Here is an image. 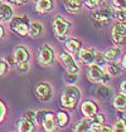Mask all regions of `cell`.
<instances>
[{"instance_id": "cell-5", "label": "cell", "mask_w": 126, "mask_h": 132, "mask_svg": "<svg viewBox=\"0 0 126 132\" xmlns=\"http://www.w3.org/2000/svg\"><path fill=\"white\" fill-rule=\"evenodd\" d=\"M32 21L27 15H19V16H13L10 20V30L17 33L20 37H25L28 35L29 31V27H30Z\"/></svg>"}, {"instance_id": "cell-15", "label": "cell", "mask_w": 126, "mask_h": 132, "mask_svg": "<svg viewBox=\"0 0 126 132\" xmlns=\"http://www.w3.org/2000/svg\"><path fill=\"white\" fill-rule=\"evenodd\" d=\"M121 53H122L121 47H119V45H112V47L106 48L105 51L102 52V55L105 57V59L107 62H116L119 58H120Z\"/></svg>"}, {"instance_id": "cell-16", "label": "cell", "mask_w": 126, "mask_h": 132, "mask_svg": "<svg viewBox=\"0 0 126 132\" xmlns=\"http://www.w3.org/2000/svg\"><path fill=\"white\" fill-rule=\"evenodd\" d=\"M64 44H66L67 52H68L69 54H72V55H77L78 52L83 48L82 42L80 40V39H77V38H68V39H66V43H64Z\"/></svg>"}, {"instance_id": "cell-20", "label": "cell", "mask_w": 126, "mask_h": 132, "mask_svg": "<svg viewBox=\"0 0 126 132\" xmlns=\"http://www.w3.org/2000/svg\"><path fill=\"white\" fill-rule=\"evenodd\" d=\"M54 114H56V122H57V127H59V128H66V127L69 125L71 118H69V114H68L67 112L58 111L57 113H54Z\"/></svg>"}, {"instance_id": "cell-32", "label": "cell", "mask_w": 126, "mask_h": 132, "mask_svg": "<svg viewBox=\"0 0 126 132\" xmlns=\"http://www.w3.org/2000/svg\"><path fill=\"white\" fill-rule=\"evenodd\" d=\"M17 65V69L19 73L21 74H25V73H28L29 69H30V67H29V63H19V64H15Z\"/></svg>"}, {"instance_id": "cell-12", "label": "cell", "mask_w": 126, "mask_h": 132, "mask_svg": "<svg viewBox=\"0 0 126 132\" xmlns=\"http://www.w3.org/2000/svg\"><path fill=\"white\" fill-rule=\"evenodd\" d=\"M81 112L84 117H93L96 113L100 112V108H98V104L96 103L92 100H86L81 103Z\"/></svg>"}, {"instance_id": "cell-34", "label": "cell", "mask_w": 126, "mask_h": 132, "mask_svg": "<svg viewBox=\"0 0 126 132\" xmlns=\"http://www.w3.org/2000/svg\"><path fill=\"white\" fill-rule=\"evenodd\" d=\"M6 106H5V103L0 100V123L5 120V116H6Z\"/></svg>"}, {"instance_id": "cell-8", "label": "cell", "mask_w": 126, "mask_h": 132, "mask_svg": "<svg viewBox=\"0 0 126 132\" xmlns=\"http://www.w3.org/2000/svg\"><path fill=\"white\" fill-rule=\"evenodd\" d=\"M58 59L66 69L67 73H80V65L77 64L76 59L73 58L72 54H69L67 51H61L58 54Z\"/></svg>"}, {"instance_id": "cell-2", "label": "cell", "mask_w": 126, "mask_h": 132, "mask_svg": "<svg viewBox=\"0 0 126 132\" xmlns=\"http://www.w3.org/2000/svg\"><path fill=\"white\" fill-rule=\"evenodd\" d=\"M81 89L76 84H68L61 93V106L64 110H74L81 101Z\"/></svg>"}, {"instance_id": "cell-37", "label": "cell", "mask_w": 126, "mask_h": 132, "mask_svg": "<svg viewBox=\"0 0 126 132\" xmlns=\"http://www.w3.org/2000/svg\"><path fill=\"white\" fill-rule=\"evenodd\" d=\"M29 0H8V3L10 4V3H13V4H17V5H23V4H25V3H28Z\"/></svg>"}, {"instance_id": "cell-22", "label": "cell", "mask_w": 126, "mask_h": 132, "mask_svg": "<svg viewBox=\"0 0 126 132\" xmlns=\"http://www.w3.org/2000/svg\"><path fill=\"white\" fill-rule=\"evenodd\" d=\"M112 106L120 112L126 111V96L125 94H122V93L116 94L115 97H114V100H112Z\"/></svg>"}, {"instance_id": "cell-14", "label": "cell", "mask_w": 126, "mask_h": 132, "mask_svg": "<svg viewBox=\"0 0 126 132\" xmlns=\"http://www.w3.org/2000/svg\"><path fill=\"white\" fill-rule=\"evenodd\" d=\"M14 16V9L9 3L0 4V23H8Z\"/></svg>"}, {"instance_id": "cell-13", "label": "cell", "mask_w": 126, "mask_h": 132, "mask_svg": "<svg viewBox=\"0 0 126 132\" xmlns=\"http://www.w3.org/2000/svg\"><path fill=\"white\" fill-rule=\"evenodd\" d=\"M41 126L45 132H54L57 128V122H56V114L51 111H47L43 117Z\"/></svg>"}, {"instance_id": "cell-3", "label": "cell", "mask_w": 126, "mask_h": 132, "mask_svg": "<svg viewBox=\"0 0 126 132\" xmlns=\"http://www.w3.org/2000/svg\"><path fill=\"white\" fill-rule=\"evenodd\" d=\"M52 27H53V31H54V35L58 40H66L68 33L72 28V23L67 19H64L61 15H57L53 18L52 21Z\"/></svg>"}, {"instance_id": "cell-29", "label": "cell", "mask_w": 126, "mask_h": 132, "mask_svg": "<svg viewBox=\"0 0 126 132\" xmlns=\"http://www.w3.org/2000/svg\"><path fill=\"white\" fill-rule=\"evenodd\" d=\"M104 1H105V0H83V4L87 8H90V9H94V8H97L98 5H101Z\"/></svg>"}, {"instance_id": "cell-1", "label": "cell", "mask_w": 126, "mask_h": 132, "mask_svg": "<svg viewBox=\"0 0 126 132\" xmlns=\"http://www.w3.org/2000/svg\"><path fill=\"white\" fill-rule=\"evenodd\" d=\"M90 19L93 23L94 27H97V28H105L107 25H111L115 19L114 9L111 8V5H107L104 1L97 8L91 9Z\"/></svg>"}, {"instance_id": "cell-24", "label": "cell", "mask_w": 126, "mask_h": 132, "mask_svg": "<svg viewBox=\"0 0 126 132\" xmlns=\"http://www.w3.org/2000/svg\"><path fill=\"white\" fill-rule=\"evenodd\" d=\"M106 65H107L106 67V72H107V74L110 77H117L122 72V67H120L119 64H116L115 62H107Z\"/></svg>"}, {"instance_id": "cell-18", "label": "cell", "mask_w": 126, "mask_h": 132, "mask_svg": "<svg viewBox=\"0 0 126 132\" xmlns=\"http://www.w3.org/2000/svg\"><path fill=\"white\" fill-rule=\"evenodd\" d=\"M54 9V1L53 0H37L35 1V10L41 14L51 13Z\"/></svg>"}, {"instance_id": "cell-6", "label": "cell", "mask_w": 126, "mask_h": 132, "mask_svg": "<svg viewBox=\"0 0 126 132\" xmlns=\"http://www.w3.org/2000/svg\"><path fill=\"white\" fill-rule=\"evenodd\" d=\"M38 63L42 67H51L56 61V52L49 44H43L38 49Z\"/></svg>"}, {"instance_id": "cell-4", "label": "cell", "mask_w": 126, "mask_h": 132, "mask_svg": "<svg viewBox=\"0 0 126 132\" xmlns=\"http://www.w3.org/2000/svg\"><path fill=\"white\" fill-rule=\"evenodd\" d=\"M110 39L115 45H119V47L125 45L126 21H116V23H114V25L111 27V30H110Z\"/></svg>"}, {"instance_id": "cell-17", "label": "cell", "mask_w": 126, "mask_h": 132, "mask_svg": "<svg viewBox=\"0 0 126 132\" xmlns=\"http://www.w3.org/2000/svg\"><path fill=\"white\" fill-rule=\"evenodd\" d=\"M63 4L69 14H78L83 8V0H63Z\"/></svg>"}, {"instance_id": "cell-30", "label": "cell", "mask_w": 126, "mask_h": 132, "mask_svg": "<svg viewBox=\"0 0 126 132\" xmlns=\"http://www.w3.org/2000/svg\"><path fill=\"white\" fill-rule=\"evenodd\" d=\"M94 64L100 65V67H104L107 64V61L105 59V57L102 55L101 52H96V59H94Z\"/></svg>"}, {"instance_id": "cell-19", "label": "cell", "mask_w": 126, "mask_h": 132, "mask_svg": "<svg viewBox=\"0 0 126 132\" xmlns=\"http://www.w3.org/2000/svg\"><path fill=\"white\" fill-rule=\"evenodd\" d=\"M35 127V123L27 120L24 116L17 121V131L18 132H33Z\"/></svg>"}, {"instance_id": "cell-21", "label": "cell", "mask_w": 126, "mask_h": 132, "mask_svg": "<svg viewBox=\"0 0 126 132\" xmlns=\"http://www.w3.org/2000/svg\"><path fill=\"white\" fill-rule=\"evenodd\" d=\"M44 31L43 25L39 21H33L30 23V27H29V31H28V35L30 38H39Z\"/></svg>"}, {"instance_id": "cell-26", "label": "cell", "mask_w": 126, "mask_h": 132, "mask_svg": "<svg viewBox=\"0 0 126 132\" xmlns=\"http://www.w3.org/2000/svg\"><path fill=\"white\" fill-rule=\"evenodd\" d=\"M111 94H112V89H111L108 86H106V83H102V84L97 88V96H100V97H102V98H108Z\"/></svg>"}, {"instance_id": "cell-35", "label": "cell", "mask_w": 126, "mask_h": 132, "mask_svg": "<svg viewBox=\"0 0 126 132\" xmlns=\"http://www.w3.org/2000/svg\"><path fill=\"white\" fill-rule=\"evenodd\" d=\"M24 117H25L27 120L32 121L33 123H35V111H32V110L27 111L25 113H24Z\"/></svg>"}, {"instance_id": "cell-11", "label": "cell", "mask_w": 126, "mask_h": 132, "mask_svg": "<svg viewBox=\"0 0 126 132\" xmlns=\"http://www.w3.org/2000/svg\"><path fill=\"white\" fill-rule=\"evenodd\" d=\"M77 57L82 64L92 65V64H94V59H96V51L91 49V48H82L78 52Z\"/></svg>"}, {"instance_id": "cell-27", "label": "cell", "mask_w": 126, "mask_h": 132, "mask_svg": "<svg viewBox=\"0 0 126 132\" xmlns=\"http://www.w3.org/2000/svg\"><path fill=\"white\" fill-rule=\"evenodd\" d=\"M111 8L114 10L126 9V0H111Z\"/></svg>"}, {"instance_id": "cell-39", "label": "cell", "mask_w": 126, "mask_h": 132, "mask_svg": "<svg viewBox=\"0 0 126 132\" xmlns=\"http://www.w3.org/2000/svg\"><path fill=\"white\" fill-rule=\"evenodd\" d=\"M121 67H122V69H126V53L124 54V57L121 59Z\"/></svg>"}, {"instance_id": "cell-40", "label": "cell", "mask_w": 126, "mask_h": 132, "mask_svg": "<svg viewBox=\"0 0 126 132\" xmlns=\"http://www.w3.org/2000/svg\"><path fill=\"white\" fill-rule=\"evenodd\" d=\"M3 37H4V28H3V25L0 24V39H3Z\"/></svg>"}, {"instance_id": "cell-33", "label": "cell", "mask_w": 126, "mask_h": 132, "mask_svg": "<svg viewBox=\"0 0 126 132\" xmlns=\"http://www.w3.org/2000/svg\"><path fill=\"white\" fill-rule=\"evenodd\" d=\"M9 67L10 65L6 63V61H4V59L0 58V76H5L9 72Z\"/></svg>"}, {"instance_id": "cell-9", "label": "cell", "mask_w": 126, "mask_h": 132, "mask_svg": "<svg viewBox=\"0 0 126 132\" xmlns=\"http://www.w3.org/2000/svg\"><path fill=\"white\" fill-rule=\"evenodd\" d=\"M34 93H35V97L41 102H49L53 98L54 91H53V87L51 86V83L39 82L34 88Z\"/></svg>"}, {"instance_id": "cell-23", "label": "cell", "mask_w": 126, "mask_h": 132, "mask_svg": "<svg viewBox=\"0 0 126 132\" xmlns=\"http://www.w3.org/2000/svg\"><path fill=\"white\" fill-rule=\"evenodd\" d=\"M90 125H91V118L84 117L74 125L73 132H88L90 131Z\"/></svg>"}, {"instance_id": "cell-10", "label": "cell", "mask_w": 126, "mask_h": 132, "mask_svg": "<svg viewBox=\"0 0 126 132\" xmlns=\"http://www.w3.org/2000/svg\"><path fill=\"white\" fill-rule=\"evenodd\" d=\"M13 58H14L15 64L29 63V61H30V53H29V51L25 47L18 45V47H15V49L13 52Z\"/></svg>"}, {"instance_id": "cell-38", "label": "cell", "mask_w": 126, "mask_h": 132, "mask_svg": "<svg viewBox=\"0 0 126 132\" xmlns=\"http://www.w3.org/2000/svg\"><path fill=\"white\" fill-rule=\"evenodd\" d=\"M120 93L126 96V81H122L120 83Z\"/></svg>"}, {"instance_id": "cell-28", "label": "cell", "mask_w": 126, "mask_h": 132, "mask_svg": "<svg viewBox=\"0 0 126 132\" xmlns=\"http://www.w3.org/2000/svg\"><path fill=\"white\" fill-rule=\"evenodd\" d=\"M115 19L117 21H126V9H117L114 10Z\"/></svg>"}, {"instance_id": "cell-25", "label": "cell", "mask_w": 126, "mask_h": 132, "mask_svg": "<svg viewBox=\"0 0 126 132\" xmlns=\"http://www.w3.org/2000/svg\"><path fill=\"white\" fill-rule=\"evenodd\" d=\"M112 132H126V118L119 117L112 126Z\"/></svg>"}, {"instance_id": "cell-36", "label": "cell", "mask_w": 126, "mask_h": 132, "mask_svg": "<svg viewBox=\"0 0 126 132\" xmlns=\"http://www.w3.org/2000/svg\"><path fill=\"white\" fill-rule=\"evenodd\" d=\"M101 132H112V126L107 125V123H104V126L101 128Z\"/></svg>"}, {"instance_id": "cell-7", "label": "cell", "mask_w": 126, "mask_h": 132, "mask_svg": "<svg viewBox=\"0 0 126 132\" xmlns=\"http://www.w3.org/2000/svg\"><path fill=\"white\" fill-rule=\"evenodd\" d=\"M87 78L91 83H101V84L107 83L110 81V76L107 74V72L97 64L90 65V68L87 71Z\"/></svg>"}, {"instance_id": "cell-31", "label": "cell", "mask_w": 126, "mask_h": 132, "mask_svg": "<svg viewBox=\"0 0 126 132\" xmlns=\"http://www.w3.org/2000/svg\"><path fill=\"white\" fill-rule=\"evenodd\" d=\"M66 82H67V84H76L78 82V74L77 73H67Z\"/></svg>"}]
</instances>
